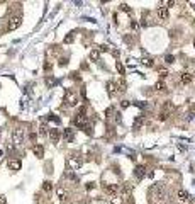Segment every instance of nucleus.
<instances>
[{
	"label": "nucleus",
	"instance_id": "f257e3e1",
	"mask_svg": "<svg viewBox=\"0 0 195 204\" xmlns=\"http://www.w3.org/2000/svg\"><path fill=\"white\" fill-rule=\"evenodd\" d=\"M151 196L153 197H158V199H165L166 197V189L163 184H155L151 187Z\"/></svg>",
	"mask_w": 195,
	"mask_h": 204
},
{
	"label": "nucleus",
	"instance_id": "f03ea898",
	"mask_svg": "<svg viewBox=\"0 0 195 204\" xmlns=\"http://www.w3.org/2000/svg\"><path fill=\"white\" fill-rule=\"evenodd\" d=\"M81 163H83V162H81V158L78 157H75V155H71V157H68V167L71 168V170H78V168L81 167Z\"/></svg>",
	"mask_w": 195,
	"mask_h": 204
},
{
	"label": "nucleus",
	"instance_id": "7ed1b4c3",
	"mask_svg": "<svg viewBox=\"0 0 195 204\" xmlns=\"http://www.w3.org/2000/svg\"><path fill=\"white\" fill-rule=\"evenodd\" d=\"M65 102H66L68 106H77V102H78V95H77V92H73V90H66V94H65Z\"/></svg>",
	"mask_w": 195,
	"mask_h": 204
},
{
	"label": "nucleus",
	"instance_id": "20e7f679",
	"mask_svg": "<svg viewBox=\"0 0 195 204\" xmlns=\"http://www.w3.org/2000/svg\"><path fill=\"white\" fill-rule=\"evenodd\" d=\"M21 24H22V17H21V15H15V17H12L10 21H9L7 31H15Z\"/></svg>",
	"mask_w": 195,
	"mask_h": 204
},
{
	"label": "nucleus",
	"instance_id": "39448f33",
	"mask_svg": "<svg viewBox=\"0 0 195 204\" xmlns=\"http://www.w3.org/2000/svg\"><path fill=\"white\" fill-rule=\"evenodd\" d=\"M12 139H14V145H22V139H24L22 129H14V133H12Z\"/></svg>",
	"mask_w": 195,
	"mask_h": 204
},
{
	"label": "nucleus",
	"instance_id": "423d86ee",
	"mask_svg": "<svg viewBox=\"0 0 195 204\" xmlns=\"http://www.w3.org/2000/svg\"><path fill=\"white\" fill-rule=\"evenodd\" d=\"M63 138L66 139L68 143H71V141H73V138H75V131L71 129V128H66V129H63Z\"/></svg>",
	"mask_w": 195,
	"mask_h": 204
},
{
	"label": "nucleus",
	"instance_id": "0eeeda50",
	"mask_svg": "<svg viewBox=\"0 0 195 204\" xmlns=\"http://www.w3.org/2000/svg\"><path fill=\"white\" fill-rule=\"evenodd\" d=\"M32 151H34V155H36L37 158L44 157V146H43V145H34L32 146Z\"/></svg>",
	"mask_w": 195,
	"mask_h": 204
},
{
	"label": "nucleus",
	"instance_id": "6e6552de",
	"mask_svg": "<svg viewBox=\"0 0 195 204\" xmlns=\"http://www.w3.org/2000/svg\"><path fill=\"white\" fill-rule=\"evenodd\" d=\"M158 17L161 21H166L170 17V12H168V7H158Z\"/></svg>",
	"mask_w": 195,
	"mask_h": 204
},
{
	"label": "nucleus",
	"instance_id": "1a4fd4ad",
	"mask_svg": "<svg viewBox=\"0 0 195 204\" xmlns=\"http://www.w3.org/2000/svg\"><path fill=\"white\" fill-rule=\"evenodd\" d=\"M177 196H178V199L182 201V202H188V201H190V194L187 192V190H183V189H180L177 192Z\"/></svg>",
	"mask_w": 195,
	"mask_h": 204
},
{
	"label": "nucleus",
	"instance_id": "9d476101",
	"mask_svg": "<svg viewBox=\"0 0 195 204\" xmlns=\"http://www.w3.org/2000/svg\"><path fill=\"white\" fill-rule=\"evenodd\" d=\"M21 167H22L21 160H10V162H9V168H10V170H14V172L21 170Z\"/></svg>",
	"mask_w": 195,
	"mask_h": 204
},
{
	"label": "nucleus",
	"instance_id": "9b49d317",
	"mask_svg": "<svg viewBox=\"0 0 195 204\" xmlns=\"http://www.w3.org/2000/svg\"><path fill=\"white\" fill-rule=\"evenodd\" d=\"M59 136H61L59 129H51V131H49V138H51V141L58 143V141H59Z\"/></svg>",
	"mask_w": 195,
	"mask_h": 204
},
{
	"label": "nucleus",
	"instance_id": "f8f14e48",
	"mask_svg": "<svg viewBox=\"0 0 195 204\" xmlns=\"http://www.w3.org/2000/svg\"><path fill=\"white\" fill-rule=\"evenodd\" d=\"M134 174H136V177H137V178H144V175H146V168H144L143 165H137V167H136V172H134Z\"/></svg>",
	"mask_w": 195,
	"mask_h": 204
},
{
	"label": "nucleus",
	"instance_id": "ddd939ff",
	"mask_svg": "<svg viewBox=\"0 0 195 204\" xmlns=\"http://www.w3.org/2000/svg\"><path fill=\"white\" fill-rule=\"evenodd\" d=\"M180 82H182L183 85L190 84V82H192V75H190V73H187V72H185V73H182V76H180Z\"/></svg>",
	"mask_w": 195,
	"mask_h": 204
},
{
	"label": "nucleus",
	"instance_id": "4468645a",
	"mask_svg": "<svg viewBox=\"0 0 195 204\" xmlns=\"http://www.w3.org/2000/svg\"><path fill=\"white\" fill-rule=\"evenodd\" d=\"M105 190H107L109 194H115V192L119 190V186H117V184H107V186H105Z\"/></svg>",
	"mask_w": 195,
	"mask_h": 204
},
{
	"label": "nucleus",
	"instance_id": "2eb2a0df",
	"mask_svg": "<svg viewBox=\"0 0 195 204\" xmlns=\"http://www.w3.org/2000/svg\"><path fill=\"white\" fill-rule=\"evenodd\" d=\"M107 92H109L111 97H114V95H115V84H114V82H109V84H107Z\"/></svg>",
	"mask_w": 195,
	"mask_h": 204
},
{
	"label": "nucleus",
	"instance_id": "dca6fc26",
	"mask_svg": "<svg viewBox=\"0 0 195 204\" xmlns=\"http://www.w3.org/2000/svg\"><path fill=\"white\" fill-rule=\"evenodd\" d=\"M43 189H44V192H51V190H53V184L51 182H49V180H46V182L44 184H43Z\"/></svg>",
	"mask_w": 195,
	"mask_h": 204
},
{
	"label": "nucleus",
	"instance_id": "f3484780",
	"mask_svg": "<svg viewBox=\"0 0 195 204\" xmlns=\"http://www.w3.org/2000/svg\"><path fill=\"white\" fill-rule=\"evenodd\" d=\"M143 121H144V117H143V116L137 117V119L134 121V129H139V128L143 126Z\"/></svg>",
	"mask_w": 195,
	"mask_h": 204
},
{
	"label": "nucleus",
	"instance_id": "a211bd4d",
	"mask_svg": "<svg viewBox=\"0 0 195 204\" xmlns=\"http://www.w3.org/2000/svg\"><path fill=\"white\" fill-rule=\"evenodd\" d=\"M58 197H59L61 201H65V199H66V190L63 189V187H59V189H58Z\"/></svg>",
	"mask_w": 195,
	"mask_h": 204
},
{
	"label": "nucleus",
	"instance_id": "6ab92c4d",
	"mask_svg": "<svg viewBox=\"0 0 195 204\" xmlns=\"http://www.w3.org/2000/svg\"><path fill=\"white\" fill-rule=\"evenodd\" d=\"M90 56H92V60L99 61V58H100V53H99L97 49H92V51H90Z\"/></svg>",
	"mask_w": 195,
	"mask_h": 204
},
{
	"label": "nucleus",
	"instance_id": "aec40b11",
	"mask_svg": "<svg viewBox=\"0 0 195 204\" xmlns=\"http://www.w3.org/2000/svg\"><path fill=\"white\" fill-rule=\"evenodd\" d=\"M171 111H173V104H171V102H165V111H163V112L170 114Z\"/></svg>",
	"mask_w": 195,
	"mask_h": 204
},
{
	"label": "nucleus",
	"instance_id": "412c9836",
	"mask_svg": "<svg viewBox=\"0 0 195 204\" xmlns=\"http://www.w3.org/2000/svg\"><path fill=\"white\" fill-rule=\"evenodd\" d=\"M156 90H166V85L163 84V82H156Z\"/></svg>",
	"mask_w": 195,
	"mask_h": 204
},
{
	"label": "nucleus",
	"instance_id": "4be33fe9",
	"mask_svg": "<svg viewBox=\"0 0 195 204\" xmlns=\"http://www.w3.org/2000/svg\"><path fill=\"white\" fill-rule=\"evenodd\" d=\"M111 204H122V197H117V196L112 197V199H111Z\"/></svg>",
	"mask_w": 195,
	"mask_h": 204
},
{
	"label": "nucleus",
	"instance_id": "5701e85b",
	"mask_svg": "<svg viewBox=\"0 0 195 204\" xmlns=\"http://www.w3.org/2000/svg\"><path fill=\"white\" fill-rule=\"evenodd\" d=\"M124 192H126V194L133 192V186H131V184H127V182H126V184H124Z\"/></svg>",
	"mask_w": 195,
	"mask_h": 204
},
{
	"label": "nucleus",
	"instance_id": "b1692460",
	"mask_svg": "<svg viewBox=\"0 0 195 204\" xmlns=\"http://www.w3.org/2000/svg\"><path fill=\"white\" fill-rule=\"evenodd\" d=\"M143 63H144L146 66H153V60L148 58V56H146V58H143Z\"/></svg>",
	"mask_w": 195,
	"mask_h": 204
},
{
	"label": "nucleus",
	"instance_id": "393cba45",
	"mask_svg": "<svg viewBox=\"0 0 195 204\" xmlns=\"http://www.w3.org/2000/svg\"><path fill=\"white\" fill-rule=\"evenodd\" d=\"M71 41H73V34H68V36L65 37V43L68 44V43H71Z\"/></svg>",
	"mask_w": 195,
	"mask_h": 204
},
{
	"label": "nucleus",
	"instance_id": "a878e982",
	"mask_svg": "<svg viewBox=\"0 0 195 204\" xmlns=\"http://www.w3.org/2000/svg\"><path fill=\"white\" fill-rule=\"evenodd\" d=\"M121 7H122V10H124V12H127V14H131V9H129L127 5H126V4H122Z\"/></svg>",
	"mask_w": 195,
	"mask_h": 204
},
{
	"label": "nucleus",
	"instance_id": "bb28decb",
	"mask_svg": "<svg viewBox=\"0 0 195 204\" xmlns=\"http://www.w3.org/2000/svg\"><path fill=\"white\" fill-rule=\"evenodd\" d=\"M117 70H119V73H121V75H124V66H122L121 63H117Z\"/></svg>",
	"mask_w": 195,
	"mask_h": 204
},
{
	"label": "nucleus",
	"instance_id": "cd10ccee",
	"mask_svg": "<svg viewBox=\"0 0 195 204\" xmlns=\"http://www.w3.org/2000/svg\"><path fill=\"white\" fill-rule=\"evenodd\" d=\"M165 60H166V63H173V61H175V58H173V56H170V55L166 56Z\"/></svg>",
	"mask_w": 195,
	"mask_h": 204
},
{
	"label": "nucleus",
	"instance_id": "c85d7f7f",
	"mask_svg": "<svg viewBox=\"0 0 195 204\" xmlns=\"http://www.w3.org/2000/svg\"><path fill=\"white\" fill-rule=\"evenodd\" d=\"M0 204H7V199H5V196H2V194H0Z\"/></svg>",
	"mask_w": 195,
	"mask_h": 204
},
{
	"label": "nucleus",
	"instance_id": "c756f323",
	"mask_svg": "<svg viewBox=\"0 0 195 204\" xmlns=\"http://www.w3.org/2000/svg\"><path fill=\"white\" fill-rule=\"evenodd\" d=\"M41 135H46V126H41Z\"/></svg>",
	"mask_w": 195,
	"mask_h": 204
},
{
	"label": "nucleus",
	"instance_id": "7c9ffc66",
	"mask_svg": "<svg viewBox=\"0 0 195 204\" xmlns=\"http://www.w3.org/2000/svg\"><path fill=\"white\" fill-rule=\"evenodd\" d=\"M193 46H195V39H193Z\"/></svg>",
	"mask_w": 195,
	"mask_h": 204
}]
</instances>
